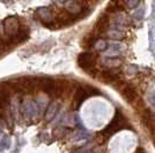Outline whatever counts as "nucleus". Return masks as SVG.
Wrapping results in <instances>:
<instances>
[{
    "instance_id": "1",
    "label": "nucleus",
    "mask_w": 155,
    "mask_h": 153,
    "mask_svg": "<svg viewBox=\"0 0 155 153\" xmlns=\"http://www.w3.org/2000/svg\"><path fill=\"white\" fill-rule=\"evenodd\" d=\"M126 126H127L126 119L124 117V115L122 114L120 112L117 111L116 115H115V117L112 119V121L104 128L101 134L104 135V136H111V135H114L115 133H117V131H119V130H122L124 128H126Z\"/></svg>"
},
{
    "instance_id": "2",
    "label": "nucleus",
    "mask_w": 155,
    "mask_h": 153,
    "mask_svg": "<svg viewBox=\"0 0 155 153\" xmlns=\"http://www.w3.org/2000/svg\"><path fill=\"white\" fill-rule=\"evenodd\" d=\"M39 89L42 90L43 92H45L46 95L51 97H56L60 95L61 91V86L58 85L57 82H54L51 78H43L39 80Z\"/></svg>"
},
{
    "instance_id": "3",
    "label": "nucleus",
    "mask_w": 155,
    "mask_h": 153,
    "mask_svg": "<svg viewBox=\"0 0 155 153\" xmlns=\"http://www.w3.org/2000/svg\"><path fill=\"white\" fill-rule=\"evenodd\" d=\"M95 61H96V58L91 52H82L78 57V64L86 71H89L93 69Z\"/></svg>"
},
{
    "instance_id": "4",
    "label": "nucleus",
    "mask_w": 155,
    "mask_h": 153,
    "mask_svg": "<svg viewBox=\"0 0 155 153\" xmlns=\"http://www.w3.org/2000/svg\"><path fill=\"white\" fill-rule=\"evenodd\" d=\"M4 29H5V32L6 35L12 39L14 38V36L18 33L20 29V24H19V20L16 16H8L4 20Z\"/></svg>"
},
{
    "instance_id": "5",
    "label": "nucleus",
    "mask_w": 155,
    "mask_h": 153,
    "mask_svg": "<svg viewBox=\"0 0 155 153\" xmlns=\"http://www.w3.org/2000/svg\"><path fill=\"white\" fill-rule=\"evenodd\" d=\"M140 115H141V121L142 123L145 124V127L149 129L152 133L155 131V115L153 114V112L150 109L146 108V107H142L141 112H140Z\"/></svg>"
},
{
    "instance_id": "6",
    "label": "nucleus",
    "mask_w": 155,
    "mask_h": 153,
    "mask_svg": "<svg viewBox=\"0 0 155 153\" xmlns=\"http://www.w3.org/2000/svg\"><path fill=\"white\" fill-rule=\"evenodd\" d=\"M119 76H120V70L117 68H108L100 74V78L104 83H115L116 81L120 80Z\"/></svg>"
},
{
    "instance_id": "7",
    "label": "nucleus",
    "mask_w": 155,
    "mask_h": 153,
    "mask_svg": "<svg viewBox=\"0 0 155 153\" xmlns=\"http://www.w3.org/2000/svg\"><path fill=\"white\" fill-rule=\"evenodd\" d=\"M36 15L45 26H49L53 22V15H52L50 8H48V7H39L36 11Z\"/></svg>"
},
{
    "instance_id": "8",
    "label": "nucleus",
    "mask_w": 155,
    "mask_h": 153,
    "mask_svg": "<svg viewBox=\"0 0 155 153\" xmlns=\"http://www.w3.org/2000/svg\"><path fill=\"white\" fill-rule=\"evenodd\" d=\"M36 109H37V106L32 100L25 99L23 102L21 104V111L23 112V114L26 115V117H29V119L32 117L36 114Z\"/></svg>"
},
{
    "instance_id": "9",
    "label": "nucleus",
    "mask_w": 155,
    "mask_h": 153,
    "mask_svg": "<svg viewBox=\"0 0 155 153\" xmlns=\"http://www.w3.org/2000/svg\"><path fill=\"white\" fill-rule=\"evenodd\" d=\"M122 96L127 102H133L137 99V90L133 85L126 84L122 90Z\"/></svg>"
},
{
    "instance_id": "10",
    "label": "nucleus",
    "mask_w": 155,
    "mask_h": 153,
    "mask_svg": "<svg viewBox=\"0 0 155 153\" xmlns=\"http://www.w3.org/2000/svg\"><path fill=\"white\" fill-rule=\"evenodd\" d=\"M88 93H87V91L84 88H79L77 90V92H75V95H74V100H73V106H74V108L77 109L79 108V106L82 104V102L88 98Z\"/></svg>"
},
{
    "instance_id": "11",
    "label": "nucleus",
    "mask_w": 155,
    "mask_h": 153,
    "mask_svg": "<svg viewBox=\"0 0 155 153\" xmlns=\"http://www.w3.org/2000/svg\"><path fill=\"white\" fill-rule=\"evenodd\" d=\"M59 111V104L57 101H51L48 107H46V112H45V120L46 121H51L54 119V116L57 115Z\"/></svg>"
},
{
    "instance_id": "12",
    "label": "nucleus",
    "mask_w": 155,
    "mask_h": 153,
    "mask_svg": "<svg viewBox=\"0 0 155 153\" xmlns=\"http://www.w3.org/2000/svg\"><path fill=\"white\" fill-rule=\"evenodd\" d=\"M108 27H109V17H108V15L103 14L100 19L97 20L96 24H95V30L98 33H103L108 30Z\"/></svg>"
},
{
    "instance_id": "13",
    "label": "nucleus",
    "mask_w": 155,
    "mask_h": 153,
    "mask_svg": "<svg viewBox=\"0 0 155 153\" xmlns=\"http://www.w3.org/2000/svg\"><path fill=\"white\" fill-rule=\"evenodd\" d=\"M28 37H29V30H28V28L22 27V28L19 29L18 33L14 36V38H12V43L13 42H15V43H22L26 39H28Z\"/></svg>"
},
{
    "instance_id": "14",
    "label": "nucleus",
    "mask_w": 155,
    "mask_h": 153,
    "mask_svg": "<svg viewBox=\"0 0 155 153\" xmlns=\"http://www.w3.org/2000/svg\"><path fill=\"white\" fill-rule=\"evenodd\" d=\"M66 9L72 15H77V14H80L82 12V7L80 6L78 2H75V1H68L66 4Z\"/></svg>"
},
{
    "instance_id": "15",
    "label": "nucleus",
    "mask_w": 155,
    "mask_h": 153,
    "mask_svg": "<svg viewBox=\"0 0 155 153\" xmlns=\"http://www.w3.org/2000/svg\"><path fill=\"white\" fill-rule=\"evenodd\" d=\"M120 11H123V6L119 2V0H111L107 7V12H109V13H117Z\"/></svg>"
},
{
    "instance_id": "16",
    "label": "nucleus",
    "mask_w": 155,
    "mask_h": 153,
    "mask_svg": "<svg viewBox=\"0 0 155 153\" xmlns=\"http://www.w3.org/2000/svg\"><path fill=\"white\" fill-rule=\"evenodd\" d=\"M108 37L111 39H115V40H122L125 38V33L120 30H117V29H111L108 31Z\"/></svg>"
},
{
    "instance_id": "17",
    "label": "nucleus",
    "mask_w": 155,
    "mask_h": 153,
    "mask_svg": "<svg viewBox=\"0 0 155 153\" xmlns=\"http://www.w3.org/2000/svg\"><path fill=\"white\" fill-rule=\"evenodd\" d=\"M103 64H105L108 68H116L117 66L120 64V60L117 58H105L103 59Z\"/></svg>"
},
{
    "instance_id": "18",
    "label": "nucleus",
    "mask_w": 155,
    "mask_h": 153,
    "mask_svg": "<svg viewBox=\"0 0 155 153\" xmlns=\"http://www.w3.org/2000/svg\"><path fill=\"white\" fill-rule=\"evenodd\" d=\"M11 146V140H9V137L8 135H4V137L0 140V152L5 151L7 148H9Z\"/></svg>"
},
{
    "instance_id": "19",
    "label": "nucleus",
    "mask_w": 155,
    "mask_h": 153,
    "mask_svg": "<svg viewBox=\"0 0 155 153\" xmlns=\"http://www.w3.org/2000/svg\"><path fill=\"white\" fill-rule=\"evenodd\" d=\"M94 47L96 48V51L102 52L107 50L108 44H107V42H105L104 39H96V42H95V44H94Z\"/></svg>"
},
{
    "instance_id": "20",
    "label": "nucleus",
    "mask_w": 155,
    "mask_h": 153,
    "mask_svg": "<svg viewBox=\"0 0 155 153\" xmlns=\"http://www.w3.org/2000/svg\"><path fill=\"white\" fill-rule=\"evenodd\" d=\"M84 89L87 91V93H88V96H95V95H98L100 93V91L95 88H93V86H89V85H87V86H84Z\"/></svg>"
},
{
    "instance_id": "21",
    "label": "nucleus",
    "mask_w": 155,
    "mask_h": 153,
    "mask_svg": "<svg viewBox=\"0 0 155 153\" xmlns=\"http://www.w3.org/2000/svg\"><path fill=\"white\" fill-rule=\"evenodd\" d=\"M138 5H139V0H126V6L130 9L136 8Z\"/></svg>"
},
{
    "instance_id": "22",
    "label": "nucleus",
    "mask_w": 155,
    "mask_h": 153,
    "mask_svg": "<svg viewBox=\"0 0 155 153\" xmlns=\"http://www.w3.org/2000/svg\"><path fill=\"white\" fill-rule=\"evenodd\" d=\"M142 13H143V9H139L138 12H137L136 14H134V16H136L137 19H141V16H142Z\"/></svg>"
},
{
    "instance_id": "23",
    "label": "nucleus",
    "mask_w": 155,
    "mask_h": 153,
    "mask_svg": "<svg viewBox=\"0 0 155 153\" xmlns=\"http://www.w3.org/2000/svg\"><path fill=\"white\" fill-rule=\"evenodd\" d=\"M134 153H146V152H145V150H143V148L139 147V148H137L136 152H134Z\"/></svg>"
},
{
    "instance_id": "24",
    "label": "nucleus",
    "mask_w": 155,
    "mask_h": 153,
    "mask_svg": "<svg viewBox=\"0 0 155 153\" xmlns=\"http://www.w3.org/2000/svg\"><path fill=\"white\" fill-rule=\"evenodd\" d=\"M2 104H4V100H2V97H1V95H0V108L2 107Z\"/></svg>"
},
{
    "instance_id": "25",
    "label": "nucleus",
    "mask_w": 155,
    "mask_h": 153,
    "mask_svg": "<svg viewBox=\"0 0 155 153\" xmlns=\"http://www.w3.org/2000/svg\"><path fill=\"white\" fill-rule=\"evenodd\" d=\"M0 1H1V2H5V4H7V2H11L12 0H0Z\"/></svg>"
},
{
    "instance_id": "26",
    "label": "nucleus",
    "mask_w": 155,
    "mask_h": 153,
    "mask_svg": "<svg viewBox=\"0 0 155 153\" xmlns=\"http://www.w3.org/2000/svg\"><path fill=\"white\" fill-rule=\"evenodd\" d=\"M57 1H58V2H65L66 0H57Z\"/></svg>"
},
{
    "instance_id": "27",
    "label": "nucleus",
    "mask_w": 155,
    "mask_h": 153,
    "mask_svg": "<svg viewBox=\"0 0 155 153\" xmlns=\"http://www.w3.org/2000/svg\"><path fill=\"white\" fill-rule=\"evenodd\" d=\"M1 131H2V128H1V126H0V134H1Z\"/></svg>"
},
{
    "instance_id": "28",
    "label": "nucleus",
    "mask_w": 155,
    "mask_h": 153,
    "mask_svg": "<svg viewBox=\"0 0 155 153\" xmlns=\"http://www.w3.org/2000/svg\"><path fill=\"white\" fill-rule=\"evenodd\" d=\"M153 134H154V145H155V131L153 133Z\"/></svg>"
}]
</instances>
